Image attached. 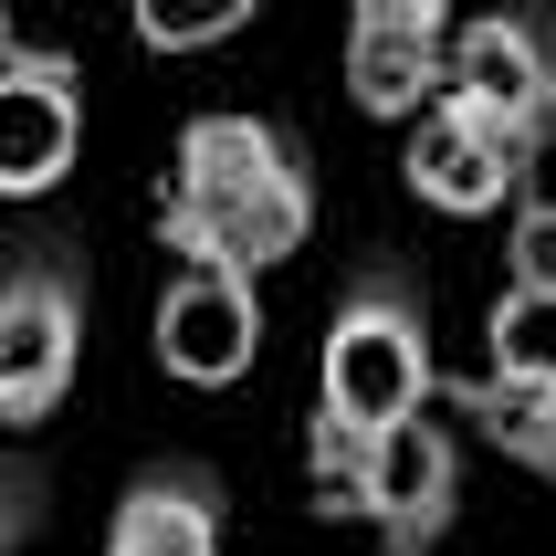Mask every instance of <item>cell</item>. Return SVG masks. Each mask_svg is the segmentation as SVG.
Wrapping results in <instances>:
<instances>
[{"label":"cell","mask_w":556,"mask_h":556,"mask_svg":"<svg viewBox=\"0 0 556 556\" xmlns=\"http://www.w3.org/2000/svg\"><path fill=\"white\" fill-rule=\"evenodd\" d=\"M105 556H220V483L200 463H148L105 515Z\"/></svg>","instance_id":"10"},{"label":"cell","mask_w":556,"mask_h":556,"mask_svg":"<svg viewBox=\"0 0 556 556\" xmlns=\"http://www.w3.org/2000/svg\"><path fill=\"white\" fill-rule=\"evenodd\" d=\"M504 263H515V283H556V189H535L526 211H515V231H504Z\"/></svg>","instance_id":"14"},{"label":"cell","mask_w":556,"mask_h":556,"mask_svg":"<svg viewBox=\"0 0 556 556\" xmlns=\"http://www.w3.org/2000/svg\"><path fill=\"white\" fill-rule=\"evenodd\" d=\"M452 0H357L346 11V94L357 116H420L441 94Z\"/></svg>","instance_id":"9"},{"label":"cell","mask_w":556,"mask_h":556,"mask_svg":"<svg viewBox=\"0 0 556 556\" xmlns=\"http://www.w3.org/2000/svg\"><path fill=\"white\" fill-rule=\"evenodd\" d=\"M31 526H42V472H31V463H0V556H22Z\"/></svg>","instance_id":"15"},{"label":"cell","mask_w":556,"mask_h":556,"mask_svg":"<svg viewBox=\"0 0 556 556\" xmlns=\"http://www.w3.org/2000/svg\"><path fill=\"white\" fill-rule=\"evenodd\" d=\"M441 400L463 409L472 431L494 441L504 463H526L535 483H556V389H535V378H504V368H483V378H441Z\"/></svg>","instance_id":"11"},{"label":"cell","mask_w":556,"mask_h":556,"mask_svg":"<svg viewBox=\"0 0 556 556\" xmlns=\"http://www.w3.org/2000/svg\"><path fill=\"white\" fill-rule=\"evenodd\" d=\"M526 168H535V148L504 137L494 116H472L463 94H431L420 126H409V189H420L431 211H452V220L504 211V200L526 189Z\"/></svg>","instance_id":"8"},{"label":"cell","mask_w":556,"mask_h":556,"mask_svg":"<svg viewBox=\"0 0 556 556\" xmlns=\"http://www.w3.org/2000/svg\"><path fill=\"white\" fill-rule=\"evenodd\" d=\"M483 337H494V368H504V378L556 389V283H504Z\"/></svg>","instance_id":"12"},{"label":"cell","mask_w":556,"mask_h":556,"mask_svg":"<svg viewBox=\"0 0 556 556\" xmlns=\"http://www.w3.org/2000/svg\"><path fill=\"white\" fill-rule=\"evenodd\" d=\"M305 483L326 515L346 526H368L378 556H431L441 526L463 515V441L441 431V420H389V431H346L315 409L305 420Z\"/></svg>","instance_id":"2"},{"label":"cell","mask_w":556,"mask_h":556,"mask_svg":"<svg viewBox=\"0 0 556 556\" xmlns=\"http://www.w3.org/2000/svg\"><path fill=\"white\" fill-rule=\"evenodd\" d=\"M441 368H431V305H420V283L400 263H368V274L337 294L326 315V420L346 431H389L409 409H431Z\"/></svg>","instance_id":"3"},{"label":"cell","mask_w":556,"mask_h":556,"mask_svg":"<svg viewBox=\"0 0 556 556\" xmlns=\"http://www.w3.org/2000/svg\"><path fill=\"white\" fill-rule=\"evenodd\" d=\"M0 42H11V0H0Z\"/></svg>","instance_id":"16"},{"label":"cell","mask_w":556,"mask_h":556,"mask_svg":"<svg viewBox=\"0 0 556 556\" xmlns=\"http://www.w3.org/2000/svg\"><path fill=\"white\" fill-rule=\"evenodd\" d=\"M263 357V274L242 263H179L157 283V368L189 389H231Z\"/></svg>","instance_id":"6"},{"label":"cell","mask_w":556,"mask_h":556,"mask_svg":"<svg viewBox=\"0 0 556 556\" xmlns=\"http://www.w3.org/2000/svg\"><path fill=\"white\" fill-rule=\"evenodd\" d=\"M85 368V263L74 242H22L0 263V420L42 431Z\"/></svg>","instance_id":"4"},{"label":"cell","mask_w":556,"mask_h":556,"mask_svg":"<svg viewBox=\"0 0 556 556\" xmlns=\"http://www.w3.org/2000/svg\"><path fill=\"white\" fill-rule=\"evenodd\" d=\"M252 11H263V0H126V22H137L148 53H211V42H231Z\"/></svg>","instance_id":"13"},{"label":"cell","mask_w":556,"mask_h":556,"mask_svg":"<svg viewBox=\"0 0 556 556\" xmlns=\"http://www.w3.org/2000/svg\"><path fill=\"white\" fill-rule=\"evenodd\" d=\"M85 148V74L63 53H22L0 42V200H42L74 179Z\"/></svg>","instance_id":"7"},{"label":"cell","mask_w":556,"mask_h":556,"mask_svg":"<svg viewBox=\"0 0 556 556\" xmlns=\"http://www.w3.org/2000/svg\"><path fill=\"white\" fill-rule=\"evenodd\" d=\"M441 94H463L472 116H494L504 137H526L546 157V137H556V42L535 31V11H472L441 42Z\"/></svg>","instance_id":"5"},{"label":"cell","mask_w":556,"mask_h":556,"mask_svg":"<svg viewBox=\"0 0 556 556\" xmlns=\"http://www.w3.org/2000/svg\"><path fill=\"white\" fill-rule=\"evenodd\" d=\"M305 231H315V179L283 126H263V116H189L179 126L168 189H157V252L274 274L283 252H305Z\"/></svg>","instance_id":"1"}]
</instances>
